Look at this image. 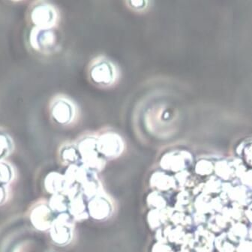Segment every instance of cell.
Returning <instances> with one entry per match:
<instances>
[{"instance_id":"d6986e66","label":"cell","mask_w":252,"mask_h":252,"mask_svg":"<svg viewBox=\"0 0 252 252\" xmlns=\"http://www.w3.org/2000/svg\"><path fill=\"white\" fill-rule=\"evenodd\" d=\"M215 170V164L209 159H201L195 166V171L197 174L202 176L211 174Z\"/></svg>"},{"instance_id":"52a82bcc","label":"cell","mask_w":252,"mask_h":252,"mask_svg":"<svg viewBox=\"0 0 252 252\" xmlns=\"http://www.w3.org/2000/svg\"><path fill=\"white\" fill-rule=\"evenodd\" d=\"M57 18L55 9L47 4H38L32 10V22L36 28L50 30L55 25Z\"/></svg>"},{"instance_id":"603a6c76","label":"cell","mask_w":252,"mask_h":252,"mask_svg":"<svg viewBox=\"0 0 252 252\" xmlns=\"http://www.w3.org/2000/svg\"><path fill=\"white\" fill-rule=\"evenodd\" d=\"M130 5L136 9H144L147 5V1H131Z\"/></svg>"},{"instance_id":"5bb4252c","label":"cell","mask_w":252,"mask_h":252,"mask_svg":"<svg viewBox=\"0 0 252 252\" xmlns=\"http://www.w3.org/2000/svg\"><path fill=\"white\" fill-rule=\"evenodd\" d=\"M47 205L55 214L68 213L69 198L68 196L62 193L53 194Z\"/></svg>"},{"instance_id":"4fadbf2b","label":"cell","mask_w":252,"mask_h":252,"mask_svg":"<svg viewBox=\"0 0 252 252\" xmlns=\"http://www.w3.org/2000/svg\"><path fill=\"white\" fill-rule=\"evenodd\" d=\"M60 158L65 165H77L81 164V155L76 145L67 144L62 147L60 152Z\"/></svg>"},{"instance_id":"277c9868","label":"cell","mask_w":252,"mask_h":252,"mask_svg":"<svg viewBox=\"0 0 252 252\" xmlns=\"http://www.w3.org/2000/svg\"><path fill=\"white\" fill-rule=\"evenodd\" d=\"M193 157L191 153L186 150H173L166 153L161 158V166L170 172H184L191 167Z\"/></svg>"},{"instance_id":"3957f363","label":"cell","mask_w":252,"mask_h":252,"mask_svg":"<svg viewBox=\"0 0 252 252\" xmlns=\"http://www.w3.org/2000/svg\"><path fill=\"white\" fill-rule=\"evenodd\" d=\"M97 148L104 158L119 157L125 148L123 139L115 132H106L97 138Z\"/></svg>"},{"instance_id":"9c48e42d","label":"cell","mask_w":252,"mask_h":252,"mask_svg":"<svg viewBox=\"0 0 252 252\" xmlns=\"http://www.w3.org/2000/svg\"><path fill=\"white\" fill-rule=\"evenodd\" d=\"M89 216L94 220H104L112 213V205L103 193L94 196L87 202Z\"/></svg>"},{"instance_id":"30bf717a","label":"cell","mask_w":252,"mask_h":252,"mask_svg":"<svg viewBox=\"0 0 252 252\" xmlns=\"http://www.w3.org/2000/svg\"><path fill=\"white\" fill-rule=\"evenodd\" d=\"M69 198V207L68 213L72 218L74 221H81L87 220L89 216L87 210V200L84 198L81 192L74 194L68 197Z\"/></svg>"},{"instance_id":"44dd1931","label":"cell","mask_w":252,"mask_h":252,"mask_svg":"<svg viewBox=\"0 0 252 252\" xmlns=\"http://www.w3.org/2000/svg\"><path fill=\"white\" fill-rule=\"evenodd\" d=\"M8 186L0 185V206L4 204L8 198Z\"/></svg>"},{"instance_id":"9a60e30c","label":"cell","mask_w":252,"mask_h":252,"mask_svg":"<svg viewBox=\"0 0 252 252\" xmlns=\"http://www.w3.org/2000/svg\"><path fill=\"white\" fill-rule=\"evenodd\" d=\"M151 181L152 185L160 191H168V189L174 188V180L165 172H156L152 177Z\"/></svg>"},{"instance_id":"e0dca14e","label":"cell","mask_w":252,"mask_h":252,"mask_svg":"<svg viewBox=\"0 0 252 252\" xmlns=\"http://www.w3.org/2000/svg\"><path fill=\"white\" fill-rule=\"evenodd\" d=\"M14 168L11 164L5 161H0V185L8 186L14 180Z\"/></svg>"},{"instance_id":"8fae6325","label":"cell","mask_w":252,"mask_h":252,"mask_svg":"<svg viewBox=\"0 0 252 252\" xmlns=\"http://www.w3.org/2000/svg\"><path fill=\"white\" fill-rule=\"evenodd\" d=\"M55 35L52 30L35 28L32 31L30 41L35 50L44 51L55 44Z\"/></svg>"},{"instance_id":"ba28073f","label":"cell","mask_w":252,"mask_h":252,"mask_svg":"<svg viewBox=\"0 0 252 252\" xmlns=\"http://www.w3.org/2000/svg\"><path fill=\"white\" fill-rule=\"evenodd\" d=\"M51 117L60 125L70 124L75 117V108L72 103L65 98H59L51 106Z\"/></svg>"},{"instance_id":"ac0fdd59","label":"cell","mask_w":252,"mask_h":252,"mask_svg":"<svg viewBox=\"0 0 252 252\" xmlns=\"http://www.w3.org/2000/svg\"><path fill=\"white\" fill-rule=\"evenodd\" d=\"M216 247L220 252H236L234 243L227 240L224 235H221L216 239Z\"/></svg>"},{"instance_id":"ffe728a7","label":"cell","mask_w":252,"mask_h":252,"mask_svg":"<svg viewBox=\"0 0 252 252\" xmlns=\"http://www.w3.org/2000/svg\"><path fill=\"white\" fill-rule=\"evenodd\" d=\"M148 203L150 205H153L155 208L162 209L165 207V200L163 198L162 196L160 195L158 193H153L148 199Z\"/></svg>"},{"instance_id":"7c38bea8","label":"cell","mask_w":252,"mask_h":252,"mask_svg":"<svg viewBox=\"0 0 252 252\" xmlns=\"http://www.w3.org/2000/svg\"><path fill=\"white\" fill-rule=\"evenodd\" d=\"M44 189L51 194H63L66 188L65 177L59 172H51L46 176L44 181Z\"/></svg>"},{"instance_id":"7a4b0ae2","label":"cell","mask_w":252,"mask_h":252,"mask_svg":"<svg viewBox=\"0 0 252 252\" xmlns=\"http://www.w3.org/2000/svg\"><path fill=\"white\" fill-rule=\"evenodd\" d=\"M74 220L68 213L57 215L50 228L51 240L57 246L71 243L74 236Z\"/></svg>"},{"instance_id":"5b68a950","label":"cell","mask_w":252,"mask_h":252,"mask_svg":"<svg viewBox=\"0 0 252 252\" xmlns=\"http://www.w3.org/2000/svg\"><path fill=\"white\" fill-rule=\"evenodd\" d=\"M90 74L94 84L102 86L112 84L117 76L115 67L107 60H100L94 63L90 68Z\"/></svg>"},{"instance_id":"2e32d148","label":"cell","mask_w":252,"mask_h":252,"mask_svg":"<svg viewBox=\"0 0 252 252\" xmlns=\"http://www.w3.org/2000/svg\"><path fill=\"white\" fill-rule=\"evenodd\" d=\"M14 150V144L6 133L0 131V161L9 156Z\"/></svg>"},{"instance_id":"7402d4cb","label":"cell","mask_w":252,"mask_h":252,"mask_svg":"<svg viewBox=\"0 0 252 252\" xmlns=\"http://www.w3.org/2000/svg\"><path fill=\"white\" fill-rule=\"evenodd\" d=\"M251 250H252L251 241H244L240 244L238 249H236V252H251Z\"/></svg>"},{"instance_id":"8992f818","label":"cell","mask_w":252,"mask_h":252,"mask_svg":"<svg viewBox=\"0 0 252 252\" xmlns=\"http://www.w3.org/2000/svg\"><path fill=\"white\" fill-rule=\"evenodd\" d=\"M57 215L55 214L45 203L36 205L30 213L32 224L39 231H47L51 228Z\"/></svg>"},{"instance_id":"6da1fadb","label":"cell","mask_w":252,"mask_h":252,"mask_svg":"<svg viewBox=\"0 0 252 252\" xmlns=\"http://www.w3.org/2000/svg\"><path fill=\"white\" fill-rule=\"evenodd\" d=\"M77 150L81 155V164L91 171L100 172L105 165V158L100 154L97 148V138L87 136L79 140Z\"/></svg>"}]
</instances>
